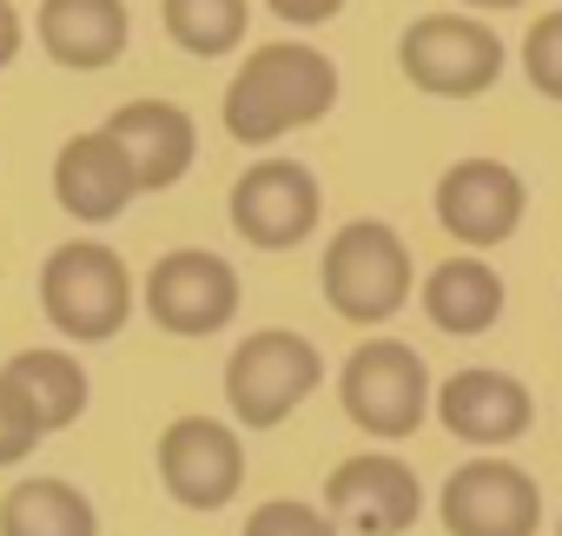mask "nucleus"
<instances>
[{
  "instance_id": "obj_24",
  "label": "nucleus",
  "mask_w": 562,
  "mask_h": 536,
  "mask_svg": "<svg viewBox=\"0 0 562 536\" xmlns=\"http://www.w3.org/2000/svg\"><path fill=\"white\" fill-rule=\"evenodd\" d=\"M265 8L285 21V27H325V21L345 8V0H265Z\"/></svg>"
},
{
  "instance_id": "obj_5",
  "label": "nucleus",
  "mask_w": 562,
  "mask_h": 536,
  "mask_svg": "<svg viewBox=\"0 0 562 536\" xmlns=\"http://www.w3.org/2000/svg\"><path fill=\"white\" fill-rule=\"evenodd\" d=\"M397 67H404L411 87H424L437 100H476L503 74V41L476 14H424V21L404 27Z\"/></svg>"
},
{
  "instance_id": "obj_20",
  "label": "nucleus",
  "mask_w": 562,
  "mask_h": 536,
  "mask_svg": "<svg viewBox=\"0 0 562 536\" xmlns=\"http://www.w3.org/2000/svg\"><path fill=\"white\" fill-rule=\"evenodd\" d=\"M159 14H166V34L199 60L232 54L245 41V21H251L245 0H159Z\"/></svg>"
},
{
  "instance_id": "obj_6",
  "label": "nucleus",
  "mask_w": 562,
  "mask_h": 536,
  "mask_svg": "<svg viewBox=\"0 0 562 536\" xmlns=\"http://www.w3.org/2000/svg\"><path fill=\"white\" fill-rule=\"evenodd\" d=\"M338 391H345V417L371 437H411L430 411V371L397 338H371L364 351H351Z\"/></svg>"
},
{
  "instance_id": "obj_12",
  "label": "nucleus",
  "mask_w": 562,
  "mask_h": 536,
  "mask_svg": "<svg viewBox=\"0 0 562 536\" xmlns=\"http://www.w3.org/2000/svg\"><path fill=\"white\" fill-rule=\"evenodd\" d=\"M522 205L529 192L503 159H457L437 179V225L457 245H503L522 225Z\"/></svg>"
},
{
  "instance_id": "obj_3",
  "label": "nucleus",
  "mask_w": 562,
  "mask_h": 536,
  "mask_svg": "<svg viewBox=\"0 0 562 536\" xmlns=\"http://www.w3.org/2000/svg\"><path fill=\"white\" fill-rule=\"evenodd\" d=\"M325 299L351 325H384L411 299V245L384 219H351L325 245Z\"/></svg>"
},
{
  "instance_id": "obj_7",
  "label": "nucleus",
  "mask_w": 562,
  "mask_h": 536,
  "mask_svg": "<svg viewBox=\"0 0 562 536\" xmlns=\"http://www.w3.org/2000/svg\"><path fill=\"white\" fill-rule=\"evenodd\" d=\"M146 312L172 338H212L238 319V272L205 245H179L146 272Z\"/></svg>"
},
{
  "instance_id": "obj_1",
  "label": "nucleus",
  "mask_w": 562,
  "mask_h": 536,
  "mask_svg": "<svg viewBox=\"0 0 562 536\" xmlns=\"http://www.w3.org/2000/svg\"><path fill=\"white\" fill-rule=\"evenodd\" d=\"M338 107V67L305 41H265L225 87V133L238 146H271Z\"/></svg>"
},
{
  "instance_id": "obj_22",
  "label": "nucleus",
  "mask_w": 562,
  "mask_h": 536,
  "mask_svg": "<svg viewBox=\"0 0 562 536\" xmlns=\"http://www.w3.org/2000/svg\"><path fill=\"white\" fill-rule=\"evenodd\" d=\"M245 536H338V516L312 510V503H292V496H271L251 510Z\"/></svg>"
},
{
  "instance_id": "obj_26",
  "label": "nucleus",
  "mask_w": 562,
  "mask_h": 536,
  "mask_svg": "<svg viewBox=\"0 0 562 536\" xmlns=\"http://www.w3.org/2000/svg\"><path fill=\"white\" fill-rule=\"evenodd\" d=\"M463 8H522V0H463Z\"/></svg>"
},
{
  "instance_id": "obj_4",
  "label": "nucleus",
  "mask_w": 562,
  "mask_h": 536,
  "mask_svg": "<svg viewBox=\"0 0 562 536\" xmlns=\"http://www.w3.org/2000/svg\"><path fill=\"white\" fill-rule=\"evenodd\" d=\"M325 378V358L312 338L299 332H251L232 358H225V404L245 431H271L285 424Z\"/></svg>"
},
{
  "instance_id": "obj_16",
  "label": "nucleus",
  "mask_w": 562,
  "mask_h": 536,
  "mask_svg": "<svg viewBox=\"0 0 562 536\" xmlns=\"http://www.w3.org/2000/svg\"><path fill=\"white\" fill-rule=\"evenodd\" d=\"M41 47L74 67V74H100L126 54V0H41Z\"/></svg>"
},
{
  "instance_id": "obj_9",
  "label": "nucleus",
  "mask_w": 562,
  "mask_h": 536,
  "mask_svg": "<svg viewBox=\"0 0 562 536\" xmlns=\"http://www.w3.org/2000/svg\"><path fill=\"white\" fill-rule=\"evenodd\" d=\"M542 496L536 477L503 457H470L443 483V529L450 536H536Z\"/></svg>"
},
{
  "instance_id": "obj_21",
  "label": "nucleus",
  "mask_w": 562,
  "mask_h": 536,
  "mask_svg": "<svg viewBox=\"0 0 562 536\" xmlns=\"http://www.w3.org/2000/svg\"><path fill=\"white\" fill-rule=\"evenodd\" d=\"M522 74H529V87H536V93L562 100V8H555V14H542V21L522 34Z\"/></svg>"
},
{
  "instance_id": "obj_2",
  "label": "nucleus",
  "mask_w": 562,
  "mask_h": 536,
  "mask_svg": "<svg viewBox=\"0 0 562 536\" xmlns=\"http://www.w3.org/2000/svg\"><path fill=\"white\" fill-rule=\"evenodd\" d=\"M41 312L74 345L113 338L133 319V272H126V258L113 245H100V238L54 245L47 265H41Z\"/></svg>"
},
{
  "instance_id": "obj_23",
  "label": "nucleus",
  "mask_w": 562,
  "mask_h": 536,
  "mask_svg": "<svg viewBox=\"0 0 562 536\" xmlns=\"http://www.w3.org/2000/svg\"><path fill=\"white\" fill-rule=\"evenodd\" d=\"M47 437V424L34 417V404L0 378V464H21V457H34V444Z\"/></svg>"
},
{
  "instance_id": "obj_25",
  "label": "nucleus",
  "mask_w": 562,
  "mask_h": 536,
  "mask_svg": "<svg viewBox=\"0 0 562 536\" xmlns=\"http://www.w3.org/2000/svg\"><path fill=\"white\" fill-rule=\"evenodd\" d=\"M14 54H21V14L0 0V67H14Z\"/></svg>"
},
{
  "instance_id": "obj_15",
  "label": "nucleus",
  "mask_w": 562,
  "mask_h": 536,
  "mask_svg": "<svg viewBox=\"0 0 562 536\" xmlns=\"http://www.w3.org/2000/svg\"><path fill=\"white\" fill-rule=\"evenodd\" d=\"M437 417H443V431L450 437H463V444H509V437H522L529 431V417H536V404H529V391L509 378V371H490V365H470V371H457L443 391H437Z\"/></svg>"
},
{
  "instance_id": "obj_18",
  "label": "nucleus",
  "mask_w": 562,
  "mask_h": 536,
  "mask_svg": "<svg viewBox=\"0 0 562 536\" xmlns=\"http://www.w3.org/2000/svg\"><path fill=\"white\" fill-rule=\"evenodd\" d=\"M0 536H100V516L67 477H27L0 496Z\"/></svg>"
},
{
  "instance_id": "obj_27",
  "label": "nucleus",
  "mask_w": 562,
  "mask_h": 536,
  "mask_svg": "<svg viewBox=\"0 0 562 536\" xmlns=\"http://www.w3.org/2000/svg\"><path fill=\"white\" fill-rule=\"evenodd\" d=\"M555 536H562V529H555Z\"/></svg>"
},
{
  "instance_id": "obj_13",
  "label": "nucleus",
  "mask_w": 562,
  "mask_h": 536,
  "mask_svg": "<svg viewBox=\"0 0 562 536\" xmlns=\"http://www.w3.org/2000/svg\"><path fill=\"white\" fill-rule=\"evenodd\" d=\"M106 133L120 139V153H126L139 192L179 186V179L192 172V159H199V126H192V113L172 107V100H126V107L106 120Z\"/></svg>"
},
{
  "instance_id": "obj_14",
  "label": "nucleus",
  "mask_w": 562,
  "mask_h": 536,
  "mask_svg": "<svg viewBox=\"0 0 562 536\" xmlns=\"http://www.w3.org/2000/svg\"><path fill=\"white\" fill-rule=\"evenodd\" d=\"M133 192H139V179H133V166H126V153H120V139L106 126L100 133H74L60 146V159H54V199H60L67 219L106 225V219H120L133 205Z\"/></svg>"
},
{
  "instance_id": "obj_10",
  "label": "nucleus",
  "mask_w": 562,
  "mask_h": 536,
  "mask_svg": "<svg viewBox=\"0 0 562 536\" xmlns=\"http://www.w3.org/2000/svg\"><path fill=\"white\" fill-rule=\"evenodd\" d=\"M159 477L186 510H225L245 483V444L218 417H172L159 437Z\"/></svg>"
},
{
  "instance_id": "obj_8",
  "label": "nucleus",
  "mask_w": 562,
  "mask_h": 536,
  "mask_svg": "<svg viewBox=\"0 0 562 536\" xmlns=\"http://www.w3.org/2000/svg\"><path fill=\"white\" fill-rule=\"evenodd\" d=\"M318 212H325V192H318L312 166H299V159H258L232 186V232L258 252L305 245Z\"/></svg>"
},
{
  "instance_id": "obj_11",
  "label": "nucleus",
  "mask_w": 562,
  "mask_h": 536,
  "mask_svg": "<svg viewBox=\"0 0 562 536\" xmlns=\"http://www.w3.org/2000/svg\"><path fill=\"white\" fill-rule=\"evenodd\" d=\"M325 510L358 536H404L424 510V490H417L411 464L364 450V457H351L325 477Z\"/></svg>"
},
{
  "instance_id": "obj_19",
  "label": "nucleus",
  "mask_w": 562,
  "mask_h": 536,
  "mask_svg": "<svg viewBox=\"0 0 562 536\" xmlns=\"http://www.w3.org/2000/svg\"><path fill=\"white\" fill-rule=\"evenodd\" d=\"M0 378H8V384L34 404V417H41L47 431H67V424L87 411V371H80V358H67V351H14L8 365H0Z\"/></svg>"
},
{
  "instance_id": "obj_17",
  "label": "nucleus",
  "mask_w": 562,
  "mask_h": 536,
  "mask_svg": "<svg viewBox=\"0 0 562 536\" xmlns=\"http://www.w3.org/2000/svg\"><path fill=\"white\" fill-rule=\"evenodd\" d=\"M424 312L450 338H483L503 319V279L490 272L483 258H443L437 272L424 279Z\"/></svg>"
}]
</instances>
